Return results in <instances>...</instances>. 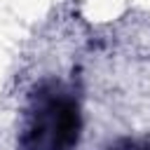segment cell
Returning <instances> with one entry per match:
<instances>
[{"label":"cell","instance_id":"6da1fadb","mask_svg":"<svg viewBox=\"0 0 150 150\" xmlns=\"http://www.w3.org/2000/svg\"><path fill=\"white\" fill-rule=\"evenodd\" d=\"M82 129L80 108L73 98L47 94L40 96L38 108L21 138L26 150H73Z\"/></svg>","mask_w":150,"mask_h":150},{"label":"cell","instance_id":"7a4b0ae2","mask_svg":"<svg viewBox=\"0 0 150 150\" xmlns=\"http://www.w3.org/2000/svg\"><path fill=\"white\" fill-rule=\"evenodd\" d=\"M108 150H150V143H141V141H122Z\"/></svg>","mask_w":150,"mask_h":150}]
</instances>
